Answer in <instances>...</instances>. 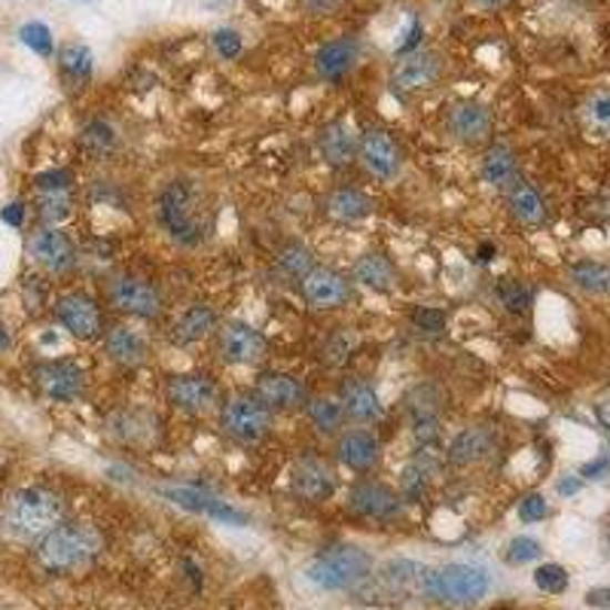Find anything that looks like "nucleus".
I'll use <instances>...</instances> for the list:
<instances>
[{
	"mask_svg": "<svg viewBox=\"0 0 610 610\" xmlns=\"http://www.w3.org/2000/svg\"><path fill=\"white\" fill-rule=\"evenodd\" d=\"M64 516V504L55 491L40 486L19 488L0 516V528L3 535L16 540V543H37L61 522Z\"/></svg>",
	"mask_w": 610,
	"mask_h": 610,
	"instance_id": "nucleus-1",
	"label": "nucleus"
},
{
	"mask_svg": "<svg viewBox=\"0 0 610 610\" xmlns=\"http://www.w3.org/2000/svg\"><path fill=\"white\" fill-rule=\"evenodd\" d=\"M101 552V535L95 525H55L43 540H37V561L49 573H73L92 565Z\"/></svg>",
	"mask_w": 610,
	"mask_h": 610,
	"instance_id": "nucleus-2",
	"label": "nucleus"
},
{
	"mask_svg": "<svg viewBox=\"0 0 610 610\" xmlns=\"http://www.w3.org/2000/svg\"><path fill=\"white\" fill-rule=\"evenodd\" d=\"M159 220L174 242L199 244L205 235L207 211L193 181H171L159 195Z\"/></svg>",
	"mask_w": 610,
	"mask_h": 610,
	"instance_id": "nucleus-3",
	"label": "nucleus"
},
{
	"mask_svg": "<svg viewBox=\"0 0 610 610\" xmlns=\"http://www.w3.org/2000/svg\"><path fill=\"white\" fill-rule=\"evenodd\" d=\"M308 580L327 592H348L373 573V556L360 547H329L308 565Z\"/></svg>",
	"mask_w": 610,
	"mask_h": 610,
	"instance_id": "nucleus-4",
	"label": "nucleus"
},
{
	"mask_svg": "<svg viewBox=\"0 0 610 610\" xmlns=\"http://www.w3.org/2000/svg\"><path fill=\"white\" fill-rule=\"evenodd\" d=\"M491 589V580L482 568L474 565H446L430 573L427 583V598L437 601L443 608H470L482 601Z\"/></svg>",
	"mask_w": 610,
	"mask_h": 610,
	"instance_id": "nucleus-5",
	"label": "nucleus"
},
{
	"mask_svg": "<svg viewBox=\"0 0 610 610\" xmlns=\"http://www.w3.org/2000/svg\"><path fill=\"white\" fill-rule=\"evenodd\" d=\"M430 568L421 561L413 559H394L388 561L382 571L373 577H366L364 583L357 586L364 598L385 596L390 601H409V598H427V583H430Z\"/></svg>",
	"mask_w": 610,
	"mask_h": 610,
	"instance_id": "nucleus-6",
	"label": "nucleus"
},
{
	"mask_svg": "<svg viewBox=\"0 0 610 610\" xmlns=\"http://www.w3.org/2000/svg\"><path fill=\"white\" fill-rule=\"evenodd\" d=\"M443 71H446V61L437 49H415V52H406L397 59L394 71H390V85L400 95H415V92L434 89Z\"/></svg>",
	"mask_w": 610,
	"mask_h": 610,
	"instance_id": "nucleus-7",
	"label": "nucleus"
},
{
	"mask_svg": "<svg viewBox=\"0 0 610 610\" xmlns=\"http://www.w3.org/2000/svg\"><path fill=\"white\" fill-rule=\"evenodd\" d=\"M220 425L238 443H260L272 427V415L260 397H232L220 409Z\"/></svg>",
	"mask_w": 610,
	"mask_h": 610,
	"instance_id": "nucleus-8",
	"label": "nucleus"
},
{
	"mask_svg": "<svg viewBox=\"0 0 610 610\" xmlns=\"http://www.w3.org/2000/svg\"><path fill=\"white\" fill-rule=\"evenodd\" d=\"M55 317H59V324L68 333H71L73 339L80 342H92L101 336V329H104V317H101V308L98 303L89 296V293H64L55 299Z\"/></svg>",
	"mask_w": 610,
	"mask_h": 610,
	"instance_id": "nucleus-9",
	"label": "nucleus"
},
{
	"mask_svg": "<svg viewBox=\"0 0 610 610\" xmlns=\"http://www.w3.org/2000/svg\"><path fill=\"white\" fill-rule=\"evenodd\" d=\"M217 352L226 364L254 366L266 357L268 342L266 336L256 327H251V324H244V321H230V324H223V329L217 333Z\"/></svg>",
	"mask_w": 610,
	"mask_h": 610,
	"instance_id": "nucleus-10",
	"label": "nucleus"
},
{
	"mask_svg": "<svg viewBox=\"0 0 610 610\" xmlns=\"http://www.w3.org/2000/svg\"><path fill=\"white\" fill-rule=\"evenodd\" d=\"M34 382L49 400L71 403L83 394L85 373L71 360H43L34 366Z\"/></svg>",
	"mask_w": 610,
	"mask_h": 610,
	"instance_id": "nucleus-11",
	"label": "nucleus"
},
{
	"mask_svg": "<svg viewBox=\"0 0 610 610\" xmlns=\"http://www.w3.org/2000/svg\"><path fill=\"white\" fill-rule=\"evenodd\" d=\"M108 299L116 312H122V315H134V317H153L159 315V308H162V296H159L156 287L138 278L110 281Z\"/></svg>",
	"mask_w": 610,
	"mask_h": 610,
	"instance_id": "nucleus-12",
	"label": "nucleus"
},
{
	"mask_svg": "<svg viewBox=\"0 0 610 610\" xmlns=\"http://www.w3.org/2000/svg\"><path fill=\"white\" fill-rule=\"evenodd\" d=\"M28 251H31V260H34L37 266L47 268V272H55V275H59V272H68V268L77 263L73 238L68 232L55 230V226H47V230L34 232Z\"/></svg>",
	"mask_w": 610,
	"mask_h": 610,
	"instance_id": "nucleus-13",
	"label": "nucleus"
},
{
	"mask_svg": "<svg viewBox=\"0 0 610 610\" xmlns=\"http://www.w3.org/2000/svg\"><path fill=\"white\" fill-rule=\"evenodd\" d=\"M352 510L373 522H394L400 519L403 500L394 488L382 486V482H357L352 488Z\"/></svg>",
	"mask_w": 610,
	"mask_h": 610,
	"instance_id": "nucleus-14",
	"label": "nucleus"
},
{
	"mask_svg": "<svg viewBox=\"0 0 610 610\" xmlns=\"http://www.w3.org/2000/svg\"><path fill=\"white\" fill-rule=\"evenodd\" d=\"M162 495L171 500V504H177L183 510L190 512H202V516H211V519H220V522H232V525H247V516L242 510H235L230 507L226 500H220L217 495H211V491H202V488H162Z\"/></svg>",
	"mask_w": 610,
	"mask_h": 610,
	"instance_id": "nucleus-15",
	"label": "nucleus"
},
{
	"mask_svg": "<svg viewBox=\"0 0 610 610\" xmlns=\"http://www.w3.org/2000/svg\"><path fill=\"white\" fill-rule=\"evenodd\" d=\"M451 138L461 144H486L491 134V113L479 101H455L446 116Z\"/></svg>",
	"mask_w": 610,
	"mask_h": 610,
	"instance_id": "nucleus-16",
	"label": "nucleus"
},
{
	"mask_svg": "<svg viewBox=\"0 0 610 610\" xmlns=\"http://www.w3.org/2000/svg\"><path fill=\"white\" fill-rule=\"evenodd\" d=\"M303 296L312 308H339L352 299V284L333 268H312L303 278Z\"/></svg>",
	"mask_w": 610,
	"mask_h": 610,
	"instance_id": "nucleus-17",
	"label": "nucleus"
},
{
	"mask_svg": "<svg viewBox=\"0 0 610 610\" xmlns=\"http://www.w3.org/2000/svg\"><path fill=\"white\" fill-rule=\"evenodd\" d=\"M165 394L183 413H207L217 403V385L207 376H171Z\"/></svg>",
	"mask_w": 610,
	"mask_h": 610,
	"instance_id": "nucleus-18",
	"label": "nucleus"
},
{
	"mask_svg": "<svg viewBox=\"0 0 610 610\" xmlns=\"http://www.w3.org/2000/svg\"><path fill=\"white\" fill-rule=\"evenodd\" d=\"M360 162H364V169L378 177V181H390V177H397V171H400V153H397V146L390 141L388 134L378 132H364L360 138Z\"/></svg>",
	"mask_w": 610,
	"mask_h": 610,
	"instance_id": "nucleus-19",
	"label": "nucleus"
},
{
	"mask_svg": "<svg viewBox=\"0 0 610 610\" xmlns=\"http://www.w3.org/2000/svg\"><path fill=\"white\" fill-rule=\"evenodd\" d=\"M360 59V43L354 37H339V40H329L317 49L315 55V71L321 80L327 83H339L342 77H348L352 68Z\"/></svg>",
	"mask_w": 610,
	"mask_h": 610,
	"instance_id": "nucleus-20",
	"label": "nucleus"
},
{
	"mask_svg": "<svg viewBox=\"0 0 610 610\" xmlns=\"http://www.w3.org/2000/svg\"><path fill=\"white\" fill-rule=\"evenodd\" d=\"M256 397L266 403V409L291 413L305 403V388L299 378L287 376V373H263L256 378Z\"/></svg>",
	"mask_w": 610,
	"mask_h": 610,
	"instance_id": "nucleus-21",
	"label": "nucleus"
},
{
	"mask_svg": "<svg viewBox=\"0 0 610 610\" xmlns=\"http://www.w3.org/2000/svg\"><path fill=\"white\" fill-rule=\"evenodd\" d=\"M291 488L296 498L321 504V500H327L329 495L336 491V479H333V474H329L327 464L299 461L296 464V470H293Z\"/></svg>",
	"mask_w": 610,
	"mask_h": 610,
	"instance_id": "nucleus-22",
	"label": "nucleus"
},
{
	"mask_svg": "<svg viewBox=\"0 0 610 610\" xmlns=\"http://www.w3.org/2000/svg\"><path fill=\"white\" fill-rule=\"evenodd\" d=\"M336 455L339 461L354 470V474H364V470H373L378 464V455H382V446L378 439L369 434V430H348L342 434L339 446H336Z\"/></svg>",
	"mask_w": 610,
	"mask_h": 610,
	"instance_id": "nucleus-23",
	"label": "nucleus"
},
{
	"mask_svg": "<svg viewBox=\"0 0 610 610\" xmlns=\"http://www.w3.org/2000/svg\"><path fill=\"white\" fill-rule=\"evenodd\" d=\"M339 403L342 409H345V418H352V421H376L378 415H382V400H378L376 388L360 382V378L342 385Z\"/></svg>",
	"mask_w": 610,
	"mask_h": 610,
	"instance_id": "nucleus-24",
	"label": "nucleus"
},
{
	"mask_svg": "<svg viewBox=\"0 0 610 610\" xmlns=\"http://www.w3.org/2000/svg\"><path fill=\"white\" fill-rule=\"evenodd\" d=\"M59 71L61 80L68 83V89L80 92L92 83V73H95V59H92V49L83 43H68L59 52Z\"/></svg>",
	"mask_w": 610,
	"mask_h": 610,
	"instance_id": "nucleus-25",
	"label": "nucleus"
},
{
	"mask_svg": "<svg viewBox=\"0 0 610 610\" xmlns=\"http://www.w3.org/2000/svg\"><path fill=\"white\" fill-rule=\"evenodd\" d=\"M214 324H217V312L211 305H193L171 327V342L174 345H195V342L205 339L207 333L214 329Z\"/></svg>",
	"mask_w": 610,
	"mask_h": 610,
	"instance_id": "nucleus-26",
	"label": "nucleus"
},
{
	"mask_svg": "<svg viewBox=\"0 0 610 610\" xmlns=\"http://www.w3.org/2000/svg\"><path fill=\"white\" fill-rule=\"evenodd\" d=\"M104 348H108L110 360L120 366H138L144 364L146 357L144 339L134 336L129 327H120V324L104 333Z\"/></svg>",
	"mask_w": 610,
	"mask_h": 610,
	"instance_id": "nucleus-27",
	"label": "nucleus"
},
{
	"mask_svg": "<svg viewBox=\"0 0 610 610\" xmlns=\"http://www.w3.org/2000/svg\"><path fill=\"white\" fill-rule=\"evenodd\" d=\"M482 177L498 190H510L519 183V165L507 144H495L482 159Z\"/></svg>",
	"mask_w": 610,
	"mask_h": 610,
	"instance_id": "nucleus-28",
	"label": "nucleus"
},
{
	"mask_svg": "<svg viewBox=\"0 0 610 610\" xmlns=\"http://www.w3.org/2000/svg\"><path fill=\"white\" fill-rule=\"evenodd\" d=\"M491 451V434L486 427H467L458 437L451 439L449 446V461L458 464V467H467V464H476L479 458H486Z\"/></svg>",
	"mask_w": 610,
	"mask_h": 610,
	"instance_id": "nucleus-29",
	"label": "nucleus"
},
{
	"mask_svg": "<svg viewBox=\"0 0 610 610\" xmlns=\"http://www.w3.org/2000/svg\"><path fill=\"white\" fill-rule=\"evenodd\" d=\"M354 278L360 281L369 291H390L394 281H397V272L390 266L388 256L382 254H366L354 263Z\"/></svg>",
	"mask_w": 610,
	"mask_h": 610,
	"instance_id": "nucleus-30",
	"label": "nucleus"
},
{
	"mask_svg": "<svg viewBox=\"0 0 610 610\" xmlns=\"http://www.w3.org/2000/svg\"><path fill=\"white\" fill-rule=\"evenodd\" d=\"M321 153H324V159H327L329 165H336V169H342V165H348L354 159V153H357V144H354V138L348 134V129L342 125V122H333V125H327L324 132H321Z\"/></svg>",
	"mask_w": 610,
	"mask_h": 610,
	"instance_id": "nucleus-31",
	"label": "nucleus"
},
{
	"mask_svg": "<svg viewBox=\"0 0 610 610\" xmlns=\"http://www.w3.org/2000/svg\"><path fill=\"white\" fill-rule=\"evenodd\" d=\"M510 207L516 217L522 220L525 226H537V223H543L547 220V205H543V199L537 193L535 186H528V183H516L510 186Z\"/></svg>",
	"mask_w": 610,
	"mask_h": 610,
	"instance_id": "nucleus-32",
	"label": "nucleus"
},
{
	"mask_svg": "<svg viewBox=\"0 0 610 610\" xmlns=\"http://www.w3.org/2000/svg\"><path fill=\"white\" fill-rule=\"evenodd\" d=\"M327 211L336 220H348V223H354V220H364L373 214V199L366 193H360V190H336V193L329 195Z\"/></svg>",
	"mask_w": 610,
	"mask_h": 610,
	"instance_id": "nucleus-33",
	"label": "nucleus"
},
{
	"mask_svg": "<svg viewBox=\"0 0 610 610\" xmlns=\"http://www.w3.org/2000/svg\"><path fill=\"white\" fill-rule=\"evenodd\" d=\"M305 409H308V418H312V425H315L321 434H336L342 427V421H345V409H342V403L333 400V397H315Z\"/></svg>",
	"mask_w": 610,
	"mask_h": 610,
	"instance_id": "nucleus-34",
	"label": "nucleus"
},
{
	"mask_svg": "<svg viewBox=\"0 0 610 610\" xmlns=\"http://www.w3.org/2000/svg\"><path fill=\"white\" fill-rule=\"evenodd\" d=\"M583 125L596 138H610V89L596 92L583 104Z\"/></svg>",
	"mask_w": 610,
	"mask_h": 610,
	"instance_id": "nucleus-35",
	"label": "nucleus"
},
{
	"mask_svg": "<svg viewBox=\"0 0 610 610\" xmlns=\"http://www.w3.org/2000/svg\"><path fill=\"white\" fill-rule=\"evenodd\" d=\"M403 403H406L409 418L418 421V418H437L443 397H439V388H434V385H418V388H413L406 394V400Z\"/></svg>",
	"mask_w": 610,
	"mask_h": 610,
	"instance_id": "nucleus-36",
	"label": "nucleus"
},
{
	"mask_svg": "<svg viewBox=\"0 0 610 610\" xmlns=\"http://www.w3.org/2000/svg\"><path fill=\"white\" fill-rule=\"evenodd\" d=\"M571 278L577 287L589 293H610V266H604V263H592V260L577 263L571 268Z\"/></svg>",
	"mask_w": 610,
	"mask_h": 610,
	"instance_id": "nucleus-37",
	"label": "nucleus"
},
{
	"mask_svg": "<svg viewBox=\"0 0 610 610\" xmlns=\"http://www.w3.org/2000/svg\"><path fill=\"white\" fill-rule=\"evenodd\" d=\"M308 272H312V251L299 242L287 244V247L278 254V275L303 281Z\"/></svg>",
	"mask_w": 610,
	"mask_h": 610,
	"instance_id": "nucleus-38",
	"label": "nucleus"
},
{
	"mask_svg": "<svg viewBox=\"0 0 610 610\" xmlns=\"http://www.w3.org/2000/svg\"><path fill=\"white\" fill-rule=\"evenodd\" d=\"M357 345H360V339L354 336L352 329H339V333H333V336L324 342V348H321V354H324V364L345 366L354 357V352H357Z\"/></svg>",
	"mask_w": 610,
	"mask_h": 610,
	"instance_id": "nucleus-39",
	"label": "nucleus"
},
{
	"mask_svg": "<svg viewBox=\"0 0 610 610\" xmlns=\"http://www.w3.org/2000/svg\"><path fill=\"white\" fill-rule=\"evenodd\" d=\"M495 293H498V299L504 303V308H507V312H512V315H525V312L531 308V299H535L531 287L516 278L498 281V291Z\"/></svg>",
	"mask_w": 610,
	"mask_h": 610,
	"instance_id": "nucleus-40",
	"label": "nucleus"
},
{
	"mask_svg": "<svg viewBox=\"0 0 610 610\" xmlns=\"http://www.w3.org/2000/svg\"><path fill=\"white\" fill-rule=\"evenodd\" d=\"M73 211V199L71 193H37V217L55 226L61 220L71 217Z\"/></svg>",
	"mask_w": 610,
	"mask_h": 610,
	"instance_id": "nucleus-41",
	"label": "nucleus"
},
{
	"mask_svg": "<svg viewBox=\"0 0 610 610\" xmlns=\"http://www.w3.org/2000/svg\"><path fill=\"white\" fill-rule=\"evenodd\" d=\"M80 141H83V146L89 153L104 156V153H110L113 144H116V134H113V129H110L104 120H92L83 129V134H80Z\"/></svg>",
	"mask_w": 610,
	"mask_h": 610,
	"instance_id": "nucleus-42",
	"label": "nucleus"
},
{
	"mask_svg": "<svg viewBox=\"0 0 610 610\" xmlns=\"http://www.w3.org/2000/svg\"><path fill=\"white\" fill-rule=\"evenodd\" d=\"M19 40H22L24 47L37 52V55H43L49 59L52 55V49H55V40H52V31H49V24L43 22H24L19 28Z\"/></svg>",
	"mask_w": 610,
	"mask_h": 610,
	"instance_id": "nucleus-43",
	"label": "nucleus"
},
{
	"mask_svg": "<svg viewBox=\"0 0 610 610\" xmlns=\"http://www.w3.org/2000/svg\"><path fill=\"white\" fill-rule=\"evenodd\" d=\"M535 583L540 592H547V596H561L565 589H568V571L561 568V565H540L535 571Z\"/></svg>",
	"mask_w": 610,
	"mask_h": 610,
	"instance_id": "nucleus-44",
	"label": "nucleus"
},
{
	"mask_svg": "<svg viewBox=\"0 0 610 610\" xmlns=\"http://www.w3.org/2000/svg\"><path fill=\"white\" fill-rule=\"evenodd\" d=\"M37 193H71L73 186V171L68 169H52L37 174L34 177Z\"/></svg>",
	"mask_w": 610,
	"mask_h": 610,
	"instance_id": "nucleus-45",
	"label": "nucleus"
},
{
	"mask_svg": "<svg viewBox=\"0 0 610 610\" xmlns=\"http://www.w3.org/2000/svg\"><path fill=\"white\" fill-rule=\"evenodd\" d=\"M540 543H537L535 537H512L510 547H507V552H504V559L510 561V565H528V561L540 559Z\"/></svg>",
	"mask_w": 610,
	"mask_h": 610,
	"instance_id": "nucleus-46",
	"label": "nucleus"
},
{
	"mask_svg": "<svg viewBox=\"0 0 610 610\" xmlns=\"http://www.w3.org/2000/svg\"><path fill=\"white\" fill-rule=\"evenodd\" d=\"M413 324L418 329H425V333H443V329H446V315H443L439 308L421 305V308H415Z\"/></svg>",
	"mask_w": 610,
	"mask_h": 610,
	"instance_id": "nucleus-47",
	"label": "nucleus"
},
{
	"mask_svg": "<svg viewBox=\"0 0 610 610\" xmlns=\"http://www.w3.org/2000/svg\"><path fill=\"white\" fill-rule=\"evenodd\" d=\"M214 49H217L223 59L232 61L242 52V34L232 31V28H220L217 34H214Z\"/></svg>",
	"mask_w": 610,
	"mask_h": 610,
	"instance_id": "nucleus-48",
	"label": "nucleus"
},
{
	"mask_svg": "<svg viewBox=\"0 0 610 610\" xmlns=\"http://www.w3.org/2000/svg\"><path fill=\"white\" fill-rule=\"evenodd\" d=\"M547 516L549 507L540 495H528V498H522V504H519V519H522V522H540V519H547Z\"/></svg>",
	"mask_w": 610,
	"mask_h": 610,
	"instance_id": "nucleus-49",
	"label": "nucleus"
},
{
	"mask_svg": "<svg viewBox=\"0 0 610 610\" xmlns=\"http://www.w3.org/2000/svg\"><path fill=\"white\" fill-rule=\"evenodd\" d=\"M413 437L418 443V449L421 446H434L439 439V418H418V421H413Z\"/></svg>",
	"mask_w": 610,
	"mask_h": 610,
	"instance_id": "nucleus-50",
	"label": "nucleus"
},
{
	"mask_svg": "<svg viewBox=\"0 0 610 610\" xmlns=\"http://www.w3.org/2000/svg\"><path fill=\"white\" fill-rule=\"evenodd\" d=\"M610 474V458H596V461H589L580 467V476L583 479H604Z\"/></svg>",
	"mask_w": 610,
	"mask_h": 610,
	"instance_id": "nucleus-51",
	"label": "nucleus"
},
{
	"mask_svg": "<svg viewBox=\"0 0 610 610\" xmlns=\"http://www.w3.org/2000/svg\"><path fill=\"white\" fill-rule=\"evenodd\" d=\"M586 604H589V608L610 610V586H604V589H592V592H586Z\"/></svg>",
	"mask_w": 610,
	"mask_h": 610,
	"instance_id": "nucleus-52",
	"label": "nucleus"
},
{
	"mask_svg": "<svg viewBox=\"0 0 610 610\" xmlns=\"http://www.w3.org/2000/svg\"><path fill=\"white\" fill-rule=\"evenodd\" d=\"M0 217H3V223H10V226H22L24 205L22 202H12V205H7L3 211H0Z\"/></svg>",
	"mask_w": 610,
	"mask_h": 610,
	"instance_id": "nucleus-53",
	"label": "nucleus"
},
{
	"mask_svg": "<svg viewBox=\"0 0 610 610\" xmlns=\"http://www.w3.org/2000/svg\"><path fill=\"white\" fill-rule=\"evenodd\" d=\"M580 488H583V476H565L559 482V495L561 498H571Z\"/></svg>",
	"mask_w": 610,
	"mask_h": 610,
	"instance_id": "nucleus-54",
	"label": "nucleus"
},
{
	"mask_svg": "<svg viewBox=\"0 0 610 610\" xmlns=\"http://www.w3.org/2000/svg\"><path fill=\"white\" fill-rule=\"evenodd\" d=\"M596 418H598V427H601V434H604V437H608V443H610V400L598 403Z\"/></svg>",
	"mask_w": 610,
	"mask_h": 610,
	"instance_id": "nucleus-55",
	"label": "nucleus"
},
{
	"mask_svg": "<svg viewBox=\"0 0 610 610\" xmlns=\"http://www.w3.org/2000/svg\"><path fill=\"white\" fill-rule=\"evenodd\" d=\"M491 260H495V244H482L476 251V263H491Z\"/></svg>",
	"mask_w": 610,
	"mask_h": 610,
	"instance_id": "nucleus-56",
	"label": "nucleus"
},
{
	"mask_svg": "<svg viewBox=\"0 0 610 610\" xmlns=\"http://www.w3.org/2000/svg\"><path fill=\"white\" fill-rule=\"evenodd\" d=\"M12 345V336H10V329H7V324H0V354L7 352Z\"/></svg>",
	"mask_w": 610,
	"mask_h": 610,
	"instance_id": "nucleus-57",
	"label": "nucleus"
},
{
	"mask_svg": "<svg viewBox=\"0 0 610 610\" xmlns=\"http://www.w3.org/2000/svg\"><path fill=\"white\" fill-rule=\"evenodd\" d=\"M476 3H488V7H495V3H504V0H476Z\"/></svg>",
	"mask_w": 610,
	"mask_h": 610,
	"instance_id": "nucleus-58",
	"label": "nucleus"
},
{
	"mask_svg": "<svg viewBox=\"0 0 610 610\" xmlns=\"http://www.w3.org/2000/svg\"><path fill=\"white\" fill-rule=\"evenodd\" d=\"M80 3H92V0H80Z\"/></svg>",
	"mask_w": 610,
	"mask_h": 610,
	"instance_id": "nucleus-59",
	"label": "nucleus"
},
{
	"mask_svg": "<svg viewBox=\"0 0 610 610\" xmlns=\"http://www.w3.org/2000/svg\"><path fill=\"white\" fill-rule=\"evenodd\" d=\"M608 552H610V537H608Z\"/></svg>",
	"mask_w": 610,
	"mask_h": 610,
	"instance_id": "nucleus-60",
	"label": "nucleus"
}]
</instances>
